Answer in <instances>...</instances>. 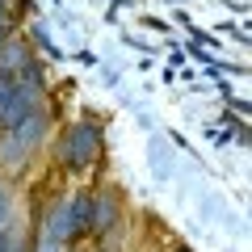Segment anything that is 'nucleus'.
<instances>
[{"instance_id":"obj_1","label":"nucleus","mask_w":252,"mask_h":252,"mask_svg":"<svg viewBox=\"0 0 252 252\" xmlns=\"http://www.w3.org/2000/svg\"><path fill=\"white\" fill-rule=\"evenodd\" d=\"M101 156H105V130L97 118H80L59 135V160L67 172L93 168V164H101Z\"/></svg>"},{"instance_id":"obj_2","label":"nucleus","mask_w":252,"mask_h":252,"mask_svg":"<svg viewBox=\"0 0 252 252\" xmlns=\"http://www.w3.org/2000/svg\"><path fill=\"white\" fill-rule=\"evenodd\" d=\"M42 93L38 84H26V80H9V93H4V105H0V130H9V126H17L26 114H34V109H42Z\"/></svg>"},{"instance_id":"obj_3","label":"nucleus","mask_w":252,"mask_h":252,"mask_svg":"<svg viewBox=\"0 0 252 252\" xmlns=\"http://www.w3.org/2000/svg\"><path fill=\"white\" fill-rule=\"evenodd\" d=\"M122 215H126L122 189H114V185L93 189V235H114L122 227Z\"/></svg>"},{"instance_id":"obj_4","label":"nucleus","mask_w":252,"mask_h":252,"mask_svg":"<svg viewBox=\"0 0 252 252\" xmlns=\"http://www.w3.org/2000/svg\"><path fill=\"white\" fill-rule=\"evenodd\" d=\"M63 215H67V244L93 235V189H76L72 198H63Z\"/></svg>"},{"instance_id":"obj_5","label":"nucleus","mask_w":252,"mask_h":252,"mask_svg":"<svg viewBox=\"0 0 252 252\" xmlns=\"http://www.w3.org/2000/svg\"><path fill=\"white\" fill-rule=\"evenodd\" d=\"M9 130H13V139H17V143H26L30 147V152H42V143H46V135H51V109H34V114H26V118H21V122L17 126H9Z\"/></svg>"},{"instance_id":"obj_6","label":"nucleus","mask_w":252,"mask_h":252,"mask_svg":"<svg viewBox=\"0 0 252 252\" xmlns=\"http://www.w3.org/2000/svg\"><path fill=\"white\" fill-rule=\"evenodd\" d=\"M34 164V152H30L26 143H17L13 139V130H0V177H21V172Z\"/></svg>"},{"instance_id":"obj_7","label":"nucleus","mask_w":252,"mask_h":252,"mask_svg":"<svg viewBox=\"0 0 252 252\" xmlns=\"http://www.w3.org/2000/svg\"><path fill=\"white\" fill-rule=\"evenodd\" d=\"M34 59V46L26 42V38H13L4 34V42H0V72L4 76H21V67Z\"/></svg>"},{"instance_id":"obj_8","label":"nucleus","mask_w":252,"mask_h":252,"mask_svg":"<svg viewBox=\"0 0 252 252\" xmlns=\"http://www.w3.org/2000/svg\"><path fill=\"white\" fill-rule=\"evenodd\" d=\"M38 235L55 244H67V215H63V198H51L42 210V223H38Z\"/></svg>"},{"instance_id":"obj_9","label":"nucleus","mask_w":252,"mask_h":252,"mask_svg":"<svg viewBox=\"0 0 252 252\" xmlns=\"http://www.w3.org/2000/svg\"><path fill=\"white\" fill-rule=\"evenodd\" d=\"M17 223V189L9 177H0V231H9Z\"/></svg>"},{"instance_id":"obj_10","label":"nucleus","mask_w":252,"mask_h":252,"mask_svg":"<svg viewBox=\"0 0 252 252\" xmlns=\"http://www.w3.org/2000/svg\"><path fill=\"white\" fill-rule=\"evenodd\" d=\"M30 38H34V42L42 46V51L51 55V59H63V51H59V46H55V38L46 34V26H42V21H30Z\"/></svg>"},{"instance_id":"obj_11","label":"nucleus","mask_w":252,"mask_h":252,"mask_svg":"<svg viewBox=\"0 0 252 252\" xmlns=\"http://www.w3.org/2000/svg\"><path fill=\"white\" fill-rule=\"evenodd\" d=\"M72 244H55V240H42V235H34V252H67Z\"/></svg>"},{"instance_id":"obj_12","label":"nucleus","mask_w":252,"mask_h":252,"mask_svg":"<svg viewBox=\"0 0 252 252\" xmlns=\"http://www.w3.org/2000/svg\"><path fill=\"white\" fill-rule=\"evenodd\" d=\"M189 55H193L198 63H206V67L215 63V51H206V46H198V42H189Z\"/></svg>"},{"instance_id":"obj_13","label":"nucleus","mask_w":252,"mask_h":252,"mask_svg":"<svg viewBox=\"0 0 252 252\" xmlns=\"http://www.w3.org/2000/svg\"><path fill=\"white\" fill-rule=\"evenodd\" d=\"M76 63H80V67H97V55H93V51H80V55H76Z\"/></svg>"},{"instance_id":"obj_14","label":"nucleus","mask_w":252,"mask_h":252,"mask_svg":"<svg viewBox=\"0 0 252 252\" xmlns=\"http://www.w3.org/2000/svg\"><path fill=\"white\" fill-rule=\"evenodd\" d=\"M0 34H9V0H0Z\"/></svg>"},{"instance_id":"obj_15","label":"nucleus","mask_w":252,"mask_h":252,"mask_svg":"<svg viewBox=\"0 0 252 252\" xmlns=\"http://www.w3.org/2000/svg\"><path fill=\"white\" fill-rule=\"evenodd\" d=\"M143 30H156V34H164V30H168V26H164L160 17H143Z\"/></svg>"},{"instance_id":"obj_16","label":"nucleus","mask_w":252,"mask_h":252,"mask_svg":"<svg viewBox=\"0 0 252 252\" xmlns=\"http://www.w3.org/2000/svg\"><path fill=\"white\" fill-rule=\"evenodd\" d=\"M9 80H13V76H4V72H0V105H4V93H9Z\"/></svg>"},{"instance_id":"obj_17","label":"nucleus","mask_w":252,"mask_h":252,"mask_svg":"<svg viewBox=\"0 0 252 252\" xmlns=\"http://www.w3.org/2000/svg\"><path fill=\"white\" fill-rule=\"evenodd\" d=\"M0 252H9V231H0Z\"/></svg>"},{"instance_id":"obj_18","label":"nucleus","mask_w":252,"mask_h":252,"mask_svg":"<svg viewBox=\"0 0 252 252\" xmlns=\"http://www.w3.org/2000/svg\"><path fill=\"white\" fill-rule=\"evenodd\" d=\"M172 252H193V248H189V244H177V248H172Z\"/></svg>"}]
</instances>
